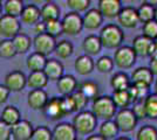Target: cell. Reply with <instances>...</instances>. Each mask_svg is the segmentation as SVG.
<instances>
[{"instance_id":"obj_1","label":"cell","mask_w":157,"mask_h":140,"mask_svg":"<svg viewBox=\"0 0 157 140\" xmlns=\"http://www.w3.org/2000/svg\"><path fill=\"white\" fill-rule=\"evenodd\" d=\"M98 39L101 41L102 47L108 49H117L122 46V42L124 40V33L120 26L109 23L101 29Z\"/></svg>"},{"instance_id":"obj_2","label":"cell","mask_w":157,"mask_h":140,"mask_svg":"<svg viewBox=\"0 0 157 140\" xmlns=\"http://www.w3.org/2000/svg\"><path fill=\"white\" fill-rule=\"evenodd\" d=\"M96 119L111 120L117 112V109L115 106L114 102L110 96H98L96 99L93 100L92 111H90Z\"/></svg>"},{"instance_id":"obj_3","label":"cell","mask_w":157,"mask_h":140,"mask_svg":"<svg viewBox=\"0 0 157 140\" xmlns=\"http://www.w3.org/2000/svg\"><path fill=\"white\" fill-rule=\"evenodd\" d=\"M73 127L76 134L81 135H89L94 132L98 125V119L90 111H81L73 119Z\"/></svg>"},{"instance_id":"obj_4","label":"cell","mask_w":157,"mask_h":140,"mask_svg":"<svg viewBox=\"0 0 157 140\" xmlns=\"http://www.w3.org/2000/svg\"><path fill=\"white\" fill-rule=\"evenodd\" d=\"M136 54L129 46H121L114 53V64L120 69H130L136 63Z\"/></svg>"},{"instance_id":"obj_5","label":"cell","mask_w":157,"mask_h":140,"mask_svg":"<svg viewBox=\"0 0 157 140\" xmlns=\"http://www.w3.org/2000/svg\"><path fill=\"white\" fill-rule=\"evenodd\" d=\"M137 118L134 114L131 109H122L118 110L115 114V124L117 126L118 131L121 132H131L137 125Z\"/></svg>"},{"instance_id":"obj_6","label":"cell","mask_w":157,"mask_h":140,"mask_svg":"<svg viewBox=\"0 0 157 140\" xmlns=\"http://www.w3.org/2000/svg\"><path fill=\"white\" fill-rule=\"evenodd\" d=\"M44 110H45V113L47 117L52 120H59L67 114H69L67 107H66L63 97H60V98L59 97H53L51 99H48L47 105Z\"/></svg>"},{"instance_id":"obj_7","label":"cell","mask_w":157,"mask_h":140,"mask_svg":"<svg viewBox=\"0 0 157 140\" xmlns=\"http://www.w3.org/2000/svg\"><path fill=\"white\" fill-rule=\"evenodd\" d=\"M20 33V21L18 18L10 15L0 16V36L5 38V40H12Z\"/></svg>"},{"instance_id":"obj_8","label":"cell","mask_w":157,"mask_h":140,"mask_svg":"<svg viewBox=\"0 0 157 140\" xmlns=\"http://www.w3.org/2000/svg\"><path fill=\"white\" fill-rule=\"evenodd\" d=\"M61 25H62V32L71 36L78 35L83 29L82 16L75 12H69L66 14L61 21Z\"/></svg>"},{"instance_id":"obj_9","label":"cell","mask_w":157,"mask_h":140,"mask_svg":"<svg viewBox=\"0 0 157 140\" xmlns=\"http://www.w3.org/2000/svg\"><path fill=\"white\" fill-rule=\"evenodd\" d=\"M32 45L34 47V53H38L42 56H48L49 54L54 53V49L56 46V41L54 38L49 36L48 34H40L35 35L34 40L32 41Z\"/></svg>"},{"instance_id":"obj_10","label":"cell","mask_w":157,"mask_h":140,"mask_svg":"<svg viewBox=\"0 0 157 140\" xmlns=\"http://www.w3.org/2000/svg\"><path fill=\"white\" fill-rule=\"evenodd\" d=\"M27 83V77L25 74L21 71H11L6 75L5 77V87L8 89V91L11 92H19L24 88L26 87Z\"/></svg>"},{"instance_id":"obj_11","label":"cell","mask_w":157,"mask_h":140,"mask_svg":"<svg viewBox=\"0 0 157 140\" xmlns=\"http://www.w3.org/2000/svg\"><path fill=\"white\" fill-rule=\"evenodd\" d=\"M154 81V75L151 74L150 69L147 67H140L135 69L131 74V84L136 87H142L149 89Z\"/></svg>"},{"instance_id":"obj_12","label":"cell","mask_w":157,"mask_h":140,"mask_svg":"<svg viewBox=\"0 0 157 140\" xmlns=\"http://www.w3.org/2000/svg\"><path fill=\"white\" fill-rule=\"evenodd\" d=\"M98 9L103 18L114 19L117 18V15L121 12L122 2L120 0H100Z\"/></svg>"},{"instance_id":"obj_13","label":"cell","mask_w":157,"mask_h":140,"mask_svg":"<svg viewBox=\"0 0 157 140\" xmlns=\"http://www.w3.org/2000/svg\"><path fill=\"white\" fill-rule=\"evenodd\" d=\"M117 20L118 23L124 28H135L140 23V20H138V15L137 12H136V8L134 7H122L121 12L117 15Z\"/></svg>"},{"instance_id":"obj_14","label":"cell","mask_w":157,"mask_h":140,"mask_svg":"<svg viewBox=\"0 0 157 140\" xmlns=\"http://www.w3.org/2000/svg\"><path fill=\"white\" fill-rule=\"evenodd\" d=\"M33 131L34 128L28 120H20L11 127V135L14 140H31Z\"/></svg>"},{"instance_id":"obj_15","label":"cell","mask_w":157,"mask_h":140,"mask_svg":"<svg viewBox=\"0 0 157 140\" xmlns=\"http://www.w3.org/2000/svg\"><path fill=\"white\" fill-rule=\"evenodd\" d=\"M76 135L74 127L69 123H60L52 131L53 140H75Z\"/></svg>"},{"instance_id":"obj_16","label":"cell","mask_w":157,"mask_h":140,"mask_svg":"<svg viewBox=\"0 0 157 140\" xmlns=\"http://www.w3.org/2000/svg\"><path fill=\"white\" fill-rule=\"evenodd\" d=\"M103 22V16L100 13L98 8H90L82 16V25L83 28L88 31H94L98 29V27L102 25Z\"/></svg>"},{"instance_id":"obj_17","label":"cell","mask_w":157,"mask_h":140,"mask_svg":"<svg viewBox=\"0 0 157 140\" xmlns=\"http://www.w3.org/2000/svg\"><path fill=\"white\" fill-rule=\"evenodd\" d=\"M48 96L45 90H31L27 103L32 110H44L48 102Z\"/></svg>"},{"instance_id":"obj_18","label":"cell","mask_w":157,"mask_h":140,"mask_svg":"<svg viewBox=\"0 0 157 140\" xmlns=\"http://www.w3.org/2000/svg\"><path fill=\"white\" fill-rule=\"evenodd\" d=\"M56 87H58V91L63 97H67V96L73 95L78 90V82L72 75H63L56 82Z\"/></svg>"},{"instance_id":"obj_19","label":"cell","mask_w":157,"mask_h":140,"mask_svg":"<svg viewBox=\"0 0 157 140\" xmlns=\"http://www.w3.org/2000/svg\"><path fill=\"white\" fill-rule=\"evenodd\" d=\"M45 76L47 77L48 81H58L63 76V66L60 61H56L52 59V60H47L46 66L44 68Z\"/></svg>"},{"instance_id":"obj_20","label":"cell","mask_w":157,"mask_h":140,"mask_svg":"<svg viewBox=\"0 0 157 140\" xmlns=\"http://www.w3.org/2000/svg\"><path fill=\"white\" fill-rule=\"evenodd\" d=\"M152 43H154V41L147 39L143 35H138L132 41L131 48L135 52L136 56L145 57V56H149V52H150Z\"/></svg>"},{"instance_id":"obj_21","label":"cell","mask_w":157,"mask_h":140,"mask_svg":"<svg viewBox=\"0 0 157 140\" xmlns=\"http://www.w3.org/2000/svg\"><path fill=\"white\" fill-rule=\"evenodd\" d=\"M74 67H75V70H76V73L78 75L87 76V75L93 73V70L95 68V62H94V60L90 56L81 55V56H78V59L75 60Z\"/></svg>"},{"instance_id":"obj_22","label":"cell","mask_w":157,"mask_h":140,"mask_svg":"<svg viewBox=\"0 0 157 140\" xmlns=\"http://www.w3.org/2000/svg\"><path fill=\"white\" fill-rule=\"evenodd\" d=\"M82 49L86 53L85 55H88L90 57L98 55L102 49V45H101V41L98 39V36H96V35L87 36L82 42Z\"/></svg>"},{"instance_id":"obj_23","label":"cell","mask_w":157,"mask_h":140,"mask_svg":"<svg viewBox=\"0 0 157 140\" xmlns=\"http://www.w3.org/2000/svg\"><path fill=\"white\" fill-rule=\"evenodd\" d=\"M60 8L55 2H46L40 9V19L44 22L53 20H59Z\"/></svg>"},{"instance_id":"obj_24","label":"cell","mask_w":157,"mask_h":140,"mask_svg":"<svg viewBox=\"0 0 157 140\" xmlns=\"http://www.w3.org/2000/svg\"><path fill=\"white\" fill-rule=\"evenodd\" d=\"M21 21L26 25H35L40 21V8L35 5H27L24 7V11L20 15Z\"/></svg>"},{"instance_id":"obj_25","label":"cell","mask_w":157,"mask_h":140,"mask_svg":"<svg viewBox=\"0 0 157 140\" xmlns=\"http://www.w3.org/2000/svg\"><path fill=\"white\" fill-rule=\"evenodd\" d=\"M20 111L17 109L15 106H12V105H10V106H6L4 110H2V112H1V117H0V120L4 123V124H6L7 126L12 127L13 125H15L18 121H20Z\"/></svg>"},{"instance_id":"obj_26","label":"cell","mask_w":157,"mask_h":140,"mask_svg":"<svg viewBox=\"0 0 157 140\" xmlns=\"http://www.w3.org/2000/svg\"><path fill=\"white\" fill-rule=\"evenodd\" d=\"M131 82L129 80V76L125 73H116L113 75L110 80V85L114 89V91H124L128 90V88L130 87Z\"/></svg>"},{"instance_id":"obj_27","label":"cell","mask_w":157,"mask_h":140,"mask_svg":"<svg viewBox=\"0 0 157 140\" xmlns=\"http://www.w3.org/2000/svg\"><path fill=\"white\" fill-rule=\"evenodd\" d=\"M48 80L42 71L38 73H31L27 77L26 85L31 88L32 90H44V88L47 85Z\"/></svg>"},{"instance_id":"obj_28","label":"cell","mask_w":157,"mask_h":140,"mask_svg":"<svg viewBox=\"0 0 157 140\" xmlns=\"http://www.w3.org/2000/svg\"><path fill=\"white\" fill-rule=\"evenodd\" d=\"M12 43L15 49V53L17 54H25L27 53L31 46H32V40L31 38L24 33H19L15 38L12 39Z\"/></svg>"},{"instance_id":"obj_29","label":"cell","mask_w":157,"mask_h":140,"mask_svg":"<svg viewBox=\"0 0 157 140\" xmlns=\"http://www.w3.org/2000/svg\"><path fill=\"white\" fill-rule=\"evenodd\" d=\"M118 132L120 131H118L117 126H116V124L113 120H105V121H103L100 125V128H98V135L102 137L105 140L115 139L116 135L118 134Z\"/></svg>"},{"instance_id":"obj_30","label":"cell","mask_w":157,"mask_h":140,"mask_svg":"<svg viewBox=\"0 0 157 140\" xmlns=\"http://www.w3.org/2000/svg\"><path fill=\"white\" fill-rule=\"evenodd\" d=\"M47 59L45 56L40 55L38 53H33L27 59V68L31 70V73H38L44 71V68L46 66Z\"/></svg>"},{"instance_id":"obj_31","label":"cell","mask_w":157,"mask_h":140,"mask_svg":"<svg viewBox=\"0 0 157 140\" xmlns=\"http://www.w3.org/2000/svg\"><path fill=\"white\" fill-rule=\"evenodd\" d=\"M145 118L149 119H157V95H148L143 100Z\"/></svg>"},{"instance_id":"obj_32","label":"cell","mask_w":157,"mask_h":140,"mask_svg":"<svg viewBox=\"0 0 157 140\" xmlns=\"http://www.w3.org/2000/svg\"><path fill=\"white\" fill-rule=\"evenodd\" d=\"M138 15V20L142 23L149 22V21L154 20V15H155V7L151 6L148 1L142 2L141 6L136 9Z\"/></svg>"},{"instance_id":"obj_33","label":"cell","mask_w":157,"mask_h":140,"mask_svg":"<svg viewBox=\"0 0 157 140\" xmlns=\"http://www.w3.org/2000/svg\"><path fill=\"white\" fill-rule=\"evenodd\" d=\"M24 2L21 0H7L4 4V9H5V14L13 16V18H18L21 15L22 11H24Z\"/></svg>"},{"instance_id":"obj_34","label":"cell","mask_w":157,"mask_h":140,"mask_svg":"<svg viewBox=\"0 0 157 140\" xmlns=\"http://www.w3.org/2000/svg\"><path fill=\"white\" fill-rule=\"evenodd\" d=\"M111 99L114 102L116 109H128V106L131 104L130 96L128 93V90L124 91H114L113 96H111Z\"/></svg>"},{"instance_id":"obj_35","label":"cell","mask_w":157,"mask_h":140,"mask_svg":"<svg viewBox=\"0 0 157 140\" xmlns=\"http://www.w3.org/2000/svg\"><path fill=\"white\" fill-rule=\"evenodd\" d=\"M78 91L83 93L87 99H96L98 97V85L95 82L92 81H86L81 84V87L78 89Z\"/></svg>"},{"instance_id":"obj_36","label":"cell","mask_w":157,"mask_h":140,"mask_svg":"<svg viewBox=\"0 0 157 140\" xmlns=\"http://www.w3.org/2000/svg\"><path fill=\"white\" fill-rule=\"evenodd\" d=\"M74 52V48H73V45L67 40H62L61 42L56 43L55 46V49H54V53L55 55L59 57V59H68L71 55Z\"/></svg>"},{"instance_id":"obj_37","label":"cell","mask_w":157,"mask_h":140,"mask_svg":"<svg viewBox=\"0 0 157 140\" xmlns=\"http://www.w3.org/2000/svg\"><path fill=\"white\" fill-rule=\"evenodd\" d=\"M136 140H157V128L152 125H144L137 131Z\"/></svg>"},{"instance_id":"obj_38","label":"cell","mask_w":157,"mask_h":140,"mask_svg":"<svg viewBox=\"0 0 157 140\" xmlns=\"http://www.w3.org/2000/svg\"><path fill=\"white\" fill-rule=\"evenodd\" d=\"M71 99H72L73 107H74V112L83 111V109L88 104V99L83 96V93L78 90H76L73 95H71Z\"/></svg>"},{"instance_id":"obj_39","label":"cell","mask_w":157,"mask_h":140,"mask_svg":"<svg viewBox=\"0 0 157 140\" xmlns=\"http://www.w3.org/2000/svg\"><path fill=\"white\" fill-rule=\"evenodd\" d=\"M17 55L12 40H2L0 42V57L10 60Z\"/></svg>"},{"instance_id":"obj_40","label":"cell","mask_w":157,"mask_h":140,"mask_svg":"<svg viewBox=\"0 0 157 140\" xmlns=\"http://www.w3.org/2000/svg\"><path fill=\"white\" fill-rule=\"evenodd\" d=\"M114 61L111 57L109 56H101L96 63H95V67L98 69V73H102V74H108L110 73L111 70L114 69Z\"/></svg>"},{"instance_id":"obj_41","label":"cell","mask_w":157,"mask_h":140,"mask_svg":"<svg viewBox=\"0 0 157 140\" xmlns=\"http://www.w3.org/2000/svg\"><path fill=\"white\" fill-rule=\"evenodd\" d=\"M67 6L72 9V12L75 13H81V12H87L90 6L89 0H68Z\"/></svg>"},{"instance_id":"obj_42","label":"cell","mask_w":157,"mask_h":140,"mask_svg":"<svg viewBox=\"0 0 157 140\" xmlns=\"http://www.w3.org/2000/svg\"><path fill=\"white\" fill-rule=\"evenodd\" d=\"M45 23H46V34H48L49 36H52L54 39L63 33L62 32V25H61L60 20L48 21V22H45Z\"/></svg>"},{"instance_id":"obj_43","label":"cell","mask_w":157,"mask_h":140,"mask_svg":"<svg viewBox=\"0 0 157 140\" xmlns=\"http://www.w3.org/2000/svg\"><path fill=\"white\" fill-rule=\"evenodd\" d=\"M31 140H53L52 131L46 126H39L34 128Z\"/></svg>"},{"instance_id":"obj_44","label":"cell","mask_w":157,"mask_h":140,"mask_svg":"<svg viewBox=\"0 0 157 140\" xmlns=\"http://www.w3.org/2000/svg\"><path fill=\"white\" fill-rule=\"evenodd\" d=\"M142 32H143L142 35L145 36L147 39H149L151 41H155V39L157 38V22L152 20L143 23Z\"/></svg>"},{"instance_id":"obj_45","label":"cell","mask_w":157,"mask_h":140,"mask_svg":"<svg viewBox=\"0 0 157 140\" xmlns=\"http://www.w3.org/2000/svg\"><path fill=\"white\" fill-rule=\"evenodd\" d=\"M132 112L136 116L137 119H142L145 118V112H144V106H143V100L141 102H136L134 104V109H132Z\"/></svg>"},{"instance_id":"obj_46","label":"cell","mask_w":157,"mask_h":140,"mask_svg":"<svg viewBox=\"0 0 157 140\" xmlns=\"http://www.w3.org/2000/svg\"><path fill=\"white\" fill-rule=\"evenodd\" d=\"M11 137V127L0 120V140H10Z\"/></svg>"},{"instance_id":"obj_47","label":"cell","mask_w":157,"mask_h":140,"mask_svg":"<svg viewBox=\"0 0 157 140\" xmlns=\"http://www.w3.org/2000/svg\"><path fill=\"white\" fill-rule=\"evenodd\" d=\"M10 97V91L5 85H0V104L6 103Z\"/></svg>"},{"instance_id":"obj_48","label":"cell","mask_w":157,"mask_h":140,"mask_svg":"<svg viewBox=\"0 0 157 140\" xmlns=\"http://www.w3.org/2000/svg\"><path fill=\"white\" fill-rule=\"evenodd\" d=\"M34 33H36V35L46 33V23L44 21H39L38 23L34 25Z\"/></svg>"},{"instance_id":"obj_49","label":"cell","mask_w":157,"mask_h":140,"mask_svg":"<svg viewBox=\"0 0 157 140\" xmlns=\"http://www.w3.org/2000/svg\"><path fill=\"white\" fill-rule=\"evenodd\" d=\"M149 56H150L151 60H156L157 59V45L154 42L152 46H151V49L149 52Z\"/></svg>"},{"instance_id":"obj_50","label":"cell","mask_w":157,"mask_h":140,"mask_svg":"<svg viewBox=\"0 0 157 140\" xmlns=\"http://www.w3.org/2000/svg\"><path fill=\"white\" fill-rule=\"evenodd\" d=\"M149 69H150L151 74H152L154 76H157V59H156V60H151L150 61Z\"/></svg>"},{"instance_id":"obj_51","label":"cell","mask_w":157,"mask_h":140,"mask_svg":"<svg viewBox=\"0 0 157 140\" xmlns=\"http://www.w3.org/2000/svg\"><path fill=\"white\" fill-rule=\"evenodd\" d=\"M86 140H105V139H103L102 137H100L98 134H92V135L87 137V139Z\"/></svg>"},{"instance_id":"obj_52","label":"cell","mask_w":157,"mask_h":140,"mask_svg":"<svg viewBox=\"0 0 157 140\" xmlns=\"http://www.w3.org/2000/svg\"><path fill=\"white\" fill-rule=\"evenodd\" d=\"M154 21L157 22V6L155 7V15H154Z\"/></svg>"},{"instance_id":"obj_53","label":"cell","mask_w":157,"mask_h":140,"mask_svg":"<svg viewBox=\"0 0 157 140\" xmlns=\"http://www.w3.org/2000/svg\"><path fill=\"white\" fill-rule=\"evenodd\" d=\"M115 140H130V139L127 138V137H120V138H116Z\"/></svg>"},{"instance_id":"obj_54","label":"cell","mask_w":157,"mask_h":140,"mask_svg":"<svg viewBox=\"0 0 157 140\" xmlns=\"http://www.w3.org/2000/svg\"><path fill=\"white\" fill-rule=\"evenodd\" d=\"M155 91H156V95H157V80H156V83H155Z\"/></svg>"},{"instance_id":"obj_55","label":"cell","mask_w":157,"mask_h":140,"mask_svg":"<svg viewBox=\"0 0 157 140\" xmlns=\"http://www.w3.org/2000/svg\"><path fill=\"white\" fill-rule=\"evenodd\" d=\"M1 11H2V5H1V1H0V14H1Z\"/></svg>"},{"instance_id":"obj_56","label":"cell","mask_w":157,"mask_h":140,"mask_svg":"<svg viewBox=\"0 0 157 140\" xmlns=\"http://www.w3.org/2000/svg\"><path fill=\"white\" fill-rule=\"evenodd\" d=\"M154 42H155V43H156V45H157V38H156V39H155V41H154Z\"/></svg>"},{"instance_id":"obj_57","label":"cell","mask_w":157,"mask_h":140,"mask_svg":"<svg viewBox=\"0 0 157 140\" xmlns=\"http://www.w3.org/2000/svg\"><path fill=\"white\" fill-rule=\"evenodd\" d=\"M75 140H81V139H78V138H76V139H75Z\"/></svg>"}]
</instances>
